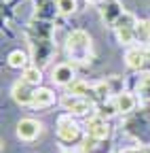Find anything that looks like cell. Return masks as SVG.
<instances>
[{
	"label": "cell",
	"mask_w": 150,
	"mask_h": 153,
	"mask_svg": "<svg viewBox=\"0 0 150 153\" xmlns=\"http://www.w3.org/2000/svg\"><path fill=\"white\" fill-rule=\"evenodd\" d=\"M146 60H148V53L140 47H131L125 53V64L129 70H142L146 66Z\"/></svg>",
	"instance_id": "8"
},
{
	"label": "cell",
	"mask_w": 150,
	"mask_h": 153,
	"mask_svg": "<svg viewBox=\"0 0 150 153\" xmlns=\"http://www.w3.org/2000/svg\"><path fill=\"white\" fill-rule=\"evenodd\" d=\"M42 134V123L40 121H36V119H21L19 123H17V136H19L21 140H36Z\"/></svg>",
	"instance_id": "5"
},
{
	"label": "cell",
	"mask_w": 150,
	"mask_h": 153,
	"mask_svg": "<svg viewBox=\"0 0 150 153\" xmlns=\"http://www.w3.org/2000/svg\"><path fill=\"white\" fill-rule=\"evenodd\" d=\"M7 64H9L11 68L23 70V68L28 66V53H26V51H21V49L11 51V53H9V57H7Z\"/></svg>",
	"instance_id": "12"
},
{
	"label": "cell",
	"mask_w": 150,
	"mask_h": 153,
	"mask_svg": "<svg viewBox=\"0 0 150 153\" xmlns=\"http://www.w3.org/2000/svg\"><path fill=\"white\" fill-rule=\"evenodd\" d=\"M34 89L32 85H28L26 81H17L11 89V96H13V100L17 104H21V106H32L34 102Z\"/></svg>",
	"instance_id": "7"
},
{
	"label": "cell",
	"mask_w": 150,
	"mask_h": 153,
	"mask_svg": "<svg viewBox=\"0 0 150 153\" xmlns=\"http://www.w3.org/2000/svg\"><path fill=\"white\" fill-rule=\"evenodd\" d=\"M138 41L150 45V19H146V22H138Z\"/></svg>",
	"instance_id": "14"
},
{
	"label": "cell",
	"mask_w": 150,
	"mask_h": 153,
	"mask_svg": "<svg viewBox=\"0 0 150 153\" xmlns=\"http://www.w3.org/2000/svg\"><path fill=\"white\" fill-rule=\"evenodd\" d=\"M87 136L91 140H106L110 136V126L104 117L95 115V117H91L87 121Z\"/></svg>",
	"instance_id": "6"
},
{
	"label": "cell",
	"mask_w": 150,
	"mask_h": 153,
	"mask_svg": "<svg viewBox=\"0 0 150 153\" xmlns=\"http://www.w3.org/2000/svg\"><path fill=\"white\" fill-rule=\"evenodd\" d=\"M66 49L68 55L76 62H87L91 55V36L85 30H74L66 38Z\"/></svg>",
	"instance_id": "1"
},
{
	"label": "cell",
	"mask_w": 150,
	"mask_h": 153,
	"mask_svg": "<svg viewBox=\"0 0 150 153\" xmlns=\"http://www.w3.org/2000/svg\"><path fill=\"white\" fill-rule=\"evenodd\" d=\"M21 81H26L32 87H40V83H42V70L38 66H26L21 70Z\"/></svg>",
	"instance_id": "11"
},
{
	"label": "cell",
	"mask_w": 150,
	"mask_h": 153,
	"mask_svg": "<svg viewBox=\"0 0 150 153\" xmlns=\"http://www.w3.org/2000/svg\"><path fill=\"white\" fill-rule=\"evenodd\" d=\"M114 104H116V111H119V113L127 115V113H131V111L135 108L138 100H135V96H133V94H129V91H121L116 98H114Z\"/></svg>",
	"instance_id": "10"
},
{
	"label": "cell",
	"mask_w": 150,
	"mask_h": 153,
	"mask_svg": "<svg viewBox=\"0 0 150 153\" xmlns=\"http://www.w3.org/2000/svg\"><path fill=\"white\" fill-rule=\"evenodd\" d=\"M61 104H64V108H66L70 115H87V113L93 111V100L83 98V96H72V94H68L66 98L61 100Z\"/></svg>",
	"instance_id": "3"
},
{
	"label": "cell",
	"mask_w": 150,
	"mask_h": 153,
	"mask_svg": "<svg viewBox=\"0 0 150 153\" xmlns=\"http://www.w3.org/2000/svg\"><path fill=\"white\" fill-rule=\"evenodd\" d=\"M53 102H55V94L49 87H36L34 89V102H32L34 108H47Z\"/></svg>",
	"instance_id": "9"
},
{
	"label": "cell",
	"mask_w": 150,
	"mask_h": 153,
	"mask_svg": "<svg viewBox=\"0 0 150 153\" xmlns=\"http://www.w3.org/2000/svg\"><path fill=\"white\" fill-rule=\"evenodd\" d=\"M138 89H140V96L142 98H146V100H150V74H146L144 79L140 81V85H138Z\"/></svg>",
	"instance_id": "15"
},
{
	"label": "cell",
	"mask_w": 150,
	"mask_h": 153,
	"mask_svg": "<svg viewBox=\"0 0 150 153\" xmlns=\"http://www.w3.org/2000/svg\"><path fill=\"white\" fill-rule=\"evenodd\" d=\"M55 7H57V13L61 15H72L76 11V0H55Z\"/></svg>",
	"instance_id": "13"
},
{
	"label": "cell",
	"mask_w": 150,
	"mask_h": 153,
	"mask_svg": "<svg viewBox=\"0 0 150 153\" xmlns=\"http://www.w3.org/2000/svg\"><path fill=\"white\" fill-rule=\"evenodd\" d=\"M87 2H100V0H87Z\"/></svg>",
	"instance_id": "16"
},
{
	"label": "cell",
	"mask_w": 150,
	"mask_h": 153,
	"mask_svg": "<svg viewBox=\"0 0 150 153\" xmlns=\"http://www.w3.org/2000/svg\"><path fill=\"white\" fill-rule=\"evenodd\" d=\"M64 153H74V151H64Z\"/></svg>",
	"instance_id": "17"
},
{
	"label": "cell",
	"mask_w": 150,
	"mask_h": 153,
	"mask_svg": "<svg viewBox=\"0 0 150 153\" xmlns=\"http://www.w3.org/2000/svg\"><path fill=\"white\" fill-rule=\"evenodd\" d=\"M74 76H76V70H74V66L68 64V62H61V64H57V66L51 70L53 83L55 85H61V87H70L74 81H76Z\"/></svg>",
	"instance_id": "4"
},
{
	"label": "cell",
	"mask_w": 150,
	"mask_h": 153,
	"mask_svg": "<svg viewBox=\"0 0 150 153\" xmlns=\"http://www.w3.org/2000/svg\"><path fill=\"white\" fill-rule=\"evenodd\" d=\"M57 138L66 145H72L80 138V126L70 115H64V117L57 119Z\"/></svg>",
	"instance_id": "2"
}]
</instances>
